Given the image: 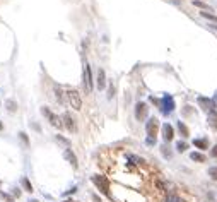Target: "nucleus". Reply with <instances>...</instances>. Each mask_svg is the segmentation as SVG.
Instances as JSON below:
<instances>
[{
  "label": "nucleus",
  "instance_id": "obj_18",
  "mask_svg": "<svg viewBox=\"0 0 217 202\" xmlns=\"http://www.w3.org/2000/svg\"><path fill=\"white\" fill-rule=\"evenodd\" d=\"M21 185L24 187V190H27V192H32V185H31V182H29V178H21Z\"/></svg>",
  "mask_w": 217,
  "mask_h": 202
},
{
  "label": "nucleus",
  "instance_id": "obj_8",
  "mask_svg": "<svg viewBox=\"0 0 217 202\" xmlns=\"http://www.w3.org/2000/svg\"><path fill=\"white\" fill-rule=\"evenodd\" d=\"M62 123H63V127L67 128L68 132H75V130H77V125H75V120L72 118V115H70L68 111H67V113H63V115H62Z\"/></svg>",
  "mask_w": 217,
  "mask_h": 202
},
{
  "label": "nucleus",
  "instance_id": "obj_19",
  "mask_svg": "<svg viewBox=\"0 0 217 202\" xmlns=\"http://www.w3.org/2000/svg\"><path fill=\"white\" fill-rule=\"evenodd\" d=\"M55 141H57V142H60V144H63L65 148H68V146H70V141H68V139H65L63 135H60V134H57V135H55Z\"/></svg>",
  "mask_w": 217,
  "mask_h": 202
},
{
  "label": "nucleus",
  "instance_id": "obj_30",
  "mask_svg": "<svg viewBox=\"0 0 217 202\" xmlns=\"http://www.w3.org/2000/svg\"><path fill=\"white\" fill-rule=\"evenodd\" d=\"M210 154H212V158H217V146H214V148H212Z\"/></svg>",
  "mask_w": 217,
  "mask_h": 202
},
{
  "label": "nucleus",
  "instance_id": "obj_3",
  "mask_svg": "<svg viewBox=\"0 0 217 202\" xmlns=\"http://www.w3.org/2000/svg\"><path fill=\"white\" fill-rule=\"evenodd\" d=\"M84 87H86V94H91L92 93V87H94V82H92V74H91V65L86 64L84 65Z\"/></svg>",
  "mask_w": 217,
  "mask_h": 202
},
{
  "label": "nucleus",
  "instance_id": "obj_25",
  "mask_svg": "<svg viewBox=\"0 0 217 202\" xmlns=\"http://www.w3.org/2000/svg\"><path fill=\"white\" fill-rule=\"evenodd\" d=\"M19 139H21V141H22L24 148H27V146H29V139H27V135L24 134V132H21V134H19Z\"/></svg>",
  "mask_w": 217,
  "mask_h": 202
},
{
  "label": "nucleus",
  "instance_id": "obj_32",
  "mask_svg": "<svg viewBox=\"0 0 217 202\" xmlns=\"http://www.w3.org/2000/svg\"><path fill=\"white\" fill-rule=\"evenodd\" d=\"M63 202H75V200H72V199H65Z\"/></svg>",
  "mask_w": 217,
  "mask_h": 202
},
{
  "label": "nucleus",
  "instance_id": "obj_21",
  "mask_svg": "<svg viewBox=\"0 0 217 202\" xmlns=\"http://www.w3.org/2000/svg\"><path fill=\"white\" fill-rule=\"evenodd\" d=\"M5 105H7V110H9V111H12V113L17 110V103L14 101V100H7Z\"/></svg>",
  "mask_w": 217,
  "mask_h": 202
},
{
  "label": "nucleus",
  "instance_id": "obj_4",
  "mask_svg": "<svg viewBox=\"0 0 217 202\" xmlns=\"http://www.w3.org/2000/svg\"><path fill=\"white\" fill-rule=\"evenodd\" d=\"M159 108H161V111L164 113V115H168V113H171L173 110H175V100H173L169 94H164V98H162Z\"/></svg>",
  "mask_w": 217,
  "mask_h": 202
},
{
  "label": "nucleus",
  "instance_id": "obj_26",
  "mask_svg": "<svg viewBox=\"0 0 217 202\" xmlns=\"http://www.w3.org/2000/svg\"><path fill=\"white\" fill-rule=\"evenodd\" d=\"M209 177H210L212 180H217V166L209 168Z\"/></svg>",
  "mask_w": 217,
  "mask_h": 202
},
{
  "label": "nucleus",
  "instance_id": "obj_23",
  "mask_svg": "<svg viewBox=\"0 0 217 202\" xmlns=\"http://www.w3.org/2000/svg\"><path fill=\"white\" fill-rule=\"evenodd\" d=\"M186 148H188L186 142H183V141L176 142V151H178V153H185V151H186Z\"/></svg>",
  "mask_w": 217,
  "mask_h": 202
},
{
  "label": "nucleus",
  "instance_id": "obj_7",
  "mask_svg": "<svg viewBox=\"0 0 217 202\" xmlns=\"http://www.w3.org/2000/svg\"><path fill=\"white\" fill-rule=\"evenodd\" d=\"M157 128H159V122L157 118H149L147 120V125H145V132H147V137L155 139V134H157Z\"/></svg>",
  "mask_w": 217,
  "mask_h": 202
},
{
  "label": "nucleus",
  "instance_id": "obj_20",
  "mask_svg": "<svg viewBox=\"0 0 217 202\" xmlns=\"http://www.w3.org/2000/svg\"><path fill=\"white\" fill-rule=\"evenodd\" d=\"M200 16L204 17V19H209V21H212V23H217V16H214V14H210V12H205V10H202Z\"/></svg>",
  "mask_w": 217,
  "mask_h": 202
},
{
  "label": "nucleus",
  "instance_id": "obj_1",
  "mask_svg": "<svg viewBox=\"0 0 217 202\" xmlns=\"http://www.w3.org/2000/svg\"><path fill=\"white\" fill-rule=\"evenodd\" d=\"M65 96H67L68 105H70L74 110H77V111H79V110L82 108V98H81V94H79L75 89H68V91H65Z\"/></svg>",
  "mask_w": 217,
  "mask_h": 202
},
{
  "label": "nucleus",
  "instance_id": "obj_24",
  "mask_svg": "<svg viewBox=\"0 0 217 202\" xmlns=\"http://www.w3.org/2000/svg\"><path fill=\"white\" fill-rule=\"evenodd\" d=\"M166 202H185L183 199H180L178 195H175V194H169L168 197H166Z\"/></svg>",
  "mask_w": 217,
  "mask_h": 202
},
{
  "label": "nucleus",
  "instance_id": "obj_34",
  "mask_svg": "<svg viewBox=\"0 0 217 202\" xmlns=\"http://www.w3.org/2000/svg\"><path fill=\"white\" fill-rule=\"evenodd\" d=\"M29 202H38V200H29Z\"/></svg>",
  "mask_w": 217,
  "mask_h": 202
},
{
  "label": "nucleus",
  "instance_id": "obj_15",
  "mask_svg": "<svg viewBox=\"0 0 217 202\" xmlns=\"http://www.w3.org/2000/svg\"><path fill=\"white\" fill-rule=\"evenodd\" d=\"M209 123H210L212 128H215V130H217V111H215V110L209 111Z\"/></svg>",
  "mask_w": 217,
  "mask_h": 202
},
{
  "label": "nucleus",
  "instance_id": "obj_14",
  "mask_svg": "<svg viewBox=\"0 0 217 202\" xmlns=\"http://www.w3.org/2000/svg\"><path fill=\"white\" fill-rule=\"evenodd\" d=\"M176 127H178V130H180V135H181V137H188V135H190V130H188V127H186L185 123L181 122V120H180V122L176 123Z\"/></svg>",
  "mask_w": 217,
  "mask_h": 202
},
{
  "label": "nucleus",
  "instance_id": "obj_27",
  "mask_svg": "<svg viewBox=\"0 0 217 202\" xmlns=\"http://www.w3.org/2000/svg\"><path fill=\"white\" fill-rule=\"evenodd\" d=\"M113 96H115V86L110 84V87H108V100H111Z\"/></svg>",
  "mask_w": 217,
  "mask_h": 202
},
{
  "label": "nucleus",
  "instance_id": "obj_11",
  "mask_svg": "<svg viewBox=\"0 0 217 202\" xmlns=\"http://www.w3.org/2000/svg\"><path fill=\"white\" fill-rule=\"evenodd\" d=\"M96 86L99 91H103L106 87V72L103 69H97V75H96Z\"/></svg>",
  "mask_w": 217,
  "mask_h": 202
},
{
  "label": "nucleus",
  "instance_id": "obj_6",
  "mask_svg": "<svg viewBox=\"0 0 217 202\" xmlns=\"http://www.w3.org/2000/svg\"><path fill=\"white\" fill-rule=\"evenodd\" d=\"M147 111H149L147 103H144V101L137 103V106H135V118L139 120V122H144V120L147 118Z\"/></svg>",
  "mask_w": 217,
  "mask_h": 202
},
{
  "label": "nucleus",
  "instance_id": "obj_13",
  "mask_svg": "<svg viewBox=\"0 0 217 202\" xmlns=\"http://www.w3.org/2000/svg\"><path fill=\"white\" fill-rule=\"evenodd\" d=\"M193 146H195V148H198L200 151H205V149H209V141H207V139H195Z\"/></svg>",
  "mask_w": 217,
  "mask_h": 202
},
{
  "label": "nucleus",
  "instance_id": "obj_5",
  "mask_svg": "<svg viewBox=\"0 0 217 202\" xmlns=\"http://www.w3.org/2000/svg\"><path fill=\"white\" fill-rule=\"evenodd\" d=\"M41 113L46 117V118H48V122L52 123L53 127H58V128L62 127V120H60L58 117H57V115H55V113H53L50 108H46V106H43V108H41Z\"/></svg>",
  "mask_w": 217,
  "mask_h": 202
},
{
  "label": "nucleus",
  "instance_id": "obj_33",
  "mask_svg": "<svg viewBox=\"0 0 217 202\" xmlns=\"http://www.w3.org/2000/svg\"><path fill=\"white\" fill-rule=\"evenodd\" d=\"M2 128H3V125H2V122H0V130H2Z\"/></svg>",
  "mask_w": 217,
  "mask_h": 202
},
{
  "label": "nucleus",
  "instance_id": "obj_31",
  "mask_svg": "<svg viewBox=\"0 0 217 202\" xmlns=\"http://www.w3.org/2000/svg\"><path fill=\"white\" fill-rule=\"evenodd\" d=\"M12 194H14L16 197H21V190H19V189H14V190H12Z\"/></svg>",
  "mask_w": 217,
  "mask_h": 202
},
{
  "label": "nucleus",
  "instance_id": "obj_2",
  "mask_svg": "<svg viewBox=\"0 0 217 202\" xmlns=\"http://www.w3.org/2000/svg\"><path fill=\"white\" fill-rule=\"evenodd\" d=\"M91 180H92L94 185H96L97 189H99L101 192L104 194V195L110 197V190H108V189H110V183H108V180L104 178L103 175H92V178H91Z\"/></svg>",
  "mask_w": 217,
  "mask_h": 202
},
{
  "label": "nucleus",
  "instance_id": "obj_22",
  "mask_svg": "<svg viewBox=\"0 0 217 202\" xmlns=\"http://www.w3.org/2000/svg\"><path fill=\"white\" fill-rule=\"evenodd\" d=\"M193 5L195 7H200V9H204V10H212L210 7H209L207 3H204L202 0H193Z\"/></svg>",
  "mask_w": 217,
  "mask_h": 202
},
{
  "label": "nucleus",
  "instance_id": "obj_9",
  "mask_svg": "<svg viewBox=\"0 0 217 202\" xmlns=\"http://www.w3.org/2000/svg\"><path fill=\"white\" fill-rule=\"evenodd\" d=\"M198 105H200V108L204 110V111H212V110H215V103L212 100H209V98L205 96H198Z\"/></svg>",
  "mask_w": 217,
  "mask_h": 202
},
{
  "label": "nucleus",
  "instance_id": "obj_10",
  "mask_svg": "<svg viewBox=\"0 0 217 202\" xmlns=\"http://www.w3.org/2000/svg\"><path fill=\"white\" fill-rule=\"evenodd\" d=\"M173 137H175V128H173L171 123H164L162 125V139L166 142H171Z\"/></svg>",
  "mask_w": 217,
  "mask_h": 202
},
{
  "label": "nucleus",
  "instance_id": "obj_17",
  "mask_svg": "<svg viewBox=\"0 0 217 202\" xmlns=\"http://www.w3.org/2000/svg\"><path fill=\"white\" fill-rule=\"evenodd\" d=\"M190 158H191L193 161H197V163H204V161H205V156H204L202 153H191Z\"/></svg>",
  "mask_w": 217,
  "mask_h": 202
},
{
  "label": "nucleus",
  "instance_id": "obj_29",
  "mask_svg": "<svg viewBox=\"0 0 217 202\" xmlns=\"http://www.w3.org/2000/svg\"><path fill=\"white\" fill-rule=\"evenodd\" d=\"M145 142H147V146H154V144H155V139H150V137H147V141H145Z\"/></svg>",
  "mask_w": 217,
  "mask_h": 202
},
{
  "label": "nucleus",
  "instance_id": "obj_28",
  "mask_svg": "<svg viewBox=\"0 0 217 202\" xmlns=\"http://www.w3.org/2000/svg\"><path fill=\"white\" fill-rule=\"evenodd\" d=\"M161 151H162V154H164L166 158H171V151L168 149V146H162V148H161Z\"/></svg>",
  "mask_w": 217,
  "mask_h": 202
},
{
  "label": "nucleus",
  "instance_id": "obj_12",
  "mask_svg": "<svg viewBox=\"0 0 217 202\" xmlns=\"http://www.w3.org/2000/svg\"><path fill=\"white\" fill-rule=\"evenodd\" d=\"M63 158H65V159H67L74 168H77V166H79V163H77V156L74 154V151H72V149H68V148L65 149V151H63Z\"/></svg>",
  "mask_w": 217,
  "mask_h": 202
},
{
  "label": "nucleus",
  "instance_id": "obj_16",
  "mask_svg": "<svg viewBox=\"0 0 217 202\" xmlns=\"http://www.w3.org/2000/svg\"><path fill=\"white\" fill-rule=\"evenodd\" d=\"M53 93H55V98H57V101H58L60 105H63V103H65V100H63V93H62V89H60V87H55V89H53Z\"/></svg>",
  "mask_w": 217,
  "mask_h": 202
}]
</instances>
